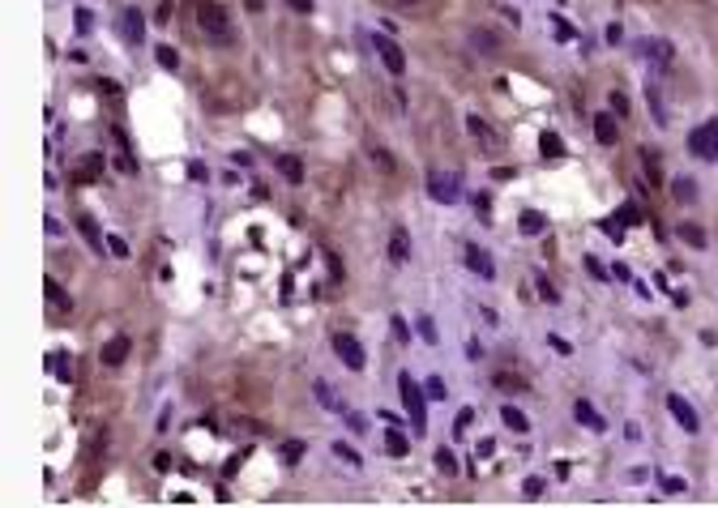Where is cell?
Returning a JSON list of instances; mask_svg holds the SVG:
<instances>
[{
  "mask_svg": "<svg viewBox=\"0 0 718 508\" xmlns=\"http://www.w3.org/2000/svg\"><path fill=\"white\" fill-rule=\"evenodd\" d=\"M197 26H201V39L214 47H231V39H236L231 18L218 0H197Z\"/></svg>",
  "mask_w": 718,
  "mask_h": 508,
  "instance_id": "cell-1",
  "label": "cell"
},
{
  "mask_svg": "<svg viewBox=\"0 0 718 508\" xmlns=\"http://www.w3.org/2000/svg\"><path fill=\"white\" fill-rule=\"evenodd\" d=\"M398 393H402V406L411 415V427L428 431V393H423V384L411 372H398Z\"/></svg>",
  "mask_w": 718,
  "mask_h": 508,
  "instance_id": "cell-2",
  "label": "cell"
},
{
  "mask_svg": "<svg viewBox=\"0 0 718 508\" xmlns=\"http://www.w3.org/2000/svg\"><path fill=\"white\" fill-rule=\"evenodd\" d=\"M428 197L436 201V205H458V197H462V184H458V176L454 171H428Z\"/></svg>",
  "mask_w": 718,
  "mask_h": 508,
  "instance_id": "cell-3",
  "label": "cell"
},
{
  "mask_svg": "<svg viewBox=\"0 0 718 508\" xmlns=\"http://www.w3.org/2000/svg\"><path fill=\"white\" fill-rule=\"evenodd\" d=\"M688 150H693L701 162H718V120H705L701 129H693Z\"/></svg>",
  "mask_w": 718,
  "mask_h": 508,
  "instance_id": "cell-4",
  "label": "cell"
},
{
  "mask_svg": "<svg viewBox=\"0 0 718 508\" xmlns=\"http://www.w3.org/2000/svg\"><path fill=\"white\" fill-rule=\"evenodd\" d=\"M372 47H376V56H380V65L390 69L394 77H402V73H406V56H402V47H398L390 34H372Z\"/></svg>",
  "mask_w": 718,
  "mask_h": 508,
  "instance_id": "cell-5",
  "label": "cell"
},
{
  "mask_svg": "<svg viewBox=\"0 0 718 508\" xmlns=\"http://www.w3.org/2000/svg\"><path fill=\"white\" fill-rule=\"evenodd\" d=\"M334 355H338L342 367H351V372H364V363H368L359 337H351V333H334Z\"/></svg>",
  "mask_w": 718,
  "mask_h": 508,
  "instance_id": "cell-6",
  "label": "cell"
},
{
  "mask_svg": "<svg viewBox=\"0 0 718 508\" xmlns=\"http://www.w3.org/2000/svg\"><path fill=\"white\" fill-rule=\"evenodd\" d=\"M466 133H470V137H475V145H479V150H487V154L501 150V137H496V129H492L487 120H479V116H466Z\"/></svg>",
  "mask_w": 718,
  "mask_h": 508,
  "instance_id": "cell-7",
  "label": "cell"
},
{
  "mask_svg": "<svg viewBox=\"0 0 718 508\" xmlns=\"http://www.w3.org/2000/svg\"><path fill=\"white\" fill-rule=\"evenodd\" d=\"M667 410H672V419H676V423H680L688 436H693V431H701V419H697V410H693V406L680 398V393H672V398H667Z\"/></svg>",
  "mask_w": 718,
  "mask_h": 508,
  "instance_id": "cell-8",
  "label": "cell"
},
{
  "mask_svg": "<svg viewBox=\"0 0 718 508\" xmlns=\"http://www.w3.org/2000/svg\"><path fill=\"white\" fill-rule=\"evenodd\" d=\"M466 265H470L483 282H492V278H496V261H492V252H487V248H479V244H466Z\"/></svg>",
  "mask_w": 718,
  "mask_h": 508,
  "instance_id": "cell-9",
  "label": "cell"
},
{
  "mask_svg": "<svg viewBox=\"0 0 718 508\" xmlns=\"http://www.w3.org/2000/svg\"><path fill=\"white\" fill-rule=\"evenodd\" d=\"M573 419H577V423H586L590 431H607V419H603V415H598L586 398H577V402H573Z\"/></svg>",
  "mask_w": 718,
  "mask_h": 508,
  "instance_id": "cell-10",
  "label": "cell"
},
{
  "mask_svg": "<svg viewBox=\"0 0 718 508\" xmlns=\"http://www.w3.org/2000/svg\"><path fill=\"white\" fill-rule=\"evenodd\" d=\"M390 261H394V265H406V261H411V235H406V227H394V235H390Z\"/></svg>",
  "mask_w": 718,
  "mask_h": 508,
  "instance_id": "cell-11",
  "label": "cell"
},
{
  "mask_svg": "<svg viewBox=\"0 0 718 508\" xmlns=\"http://www.w3.org/2000/svg\"><path fill=\"white\" fill-rule=\"evenodd\" d=\"M129 346H133V342H129L124 333H120V337H112V342L103 346V363H107V367H120V363L129 359Z\"/></svg>",
  "mask_w": 718,
  "mask_h": 508,
  "instance_id": "cell-12",
  "label": "cell"
},
{
  "mask_svg": "<svg viewBox=\"0 0 718 508\" xmlns=\"http://www.w3.org/2000/svg\"><path fill=\"white\" fill-rule=\"evenodd\" d=\"M594 137L603 145H616V111H603V116H594Z\"/></svg>",
  "mask_w": 718,
  "mask_h": 508,
  "instance_id": "cell-13",
  "label": "cell"
},
{
  "mask_svg": "<svg viewBox=\"0 0 718 508\" xmlns=\"http://www.w3.org/2000/svg\"><path fill=\"white\" fill-rule=\"evenodd\" d=\"M278 171H283L287 184H304V162H300L295 154H283V158H278Z\"/></svg>",
  "mask_w": 718,
  "mask_h": 508,
  "instance_id": "cell-14",
  "label": "cell"
},
{
  "mask_svg": "<svg viewBox=\"0 0 718 508\" xmlns=\"http://www.w3.org/2000/svg\"><path fill=\"white\" fill-rule=\"evenodd\" d=\"M77 231L86 235V244H90L94 252H103V244H107V240H103V231L94 227V218H90V214H82V218H77Z\"/></svg>",
  "mask_w": 718,
  "mask_h": 508,
  "instance_id": "cell-15",
  "label": "cell"
},
{
  "mask_svg": "<svg viewBox=\"0 0 718 508\" xmlns=\"http://www.w3.org/2000/svg\"><path fill=\"white\" fill-rule=\"evenodd\" d=\"M676 235H680V240H684L688 248H697V252H701V248L710 244V240H705V231L697 227V222H680V231H676Z\"/></svg>",
  "mask_w": 718,
  "mask_h": 508,
  "instance_id": "cell-16",
  "label": "cell"
},
{
  "mask_svg": "<svg viewBox=\"0 0 718 508\" xmlns=\"http://www.w3.org/2000/svg\"><path fill=\"white\" fill-rule=\"evenodd\" d=\"M518 227H522L526 235H543V231H547V218H543L539 209H526V214L518 218Z\"/></svg>",
  "mask_w": 718,
  "mask_h": 508,
  "instance_id": "cell-17",
  "label": "cell"
},
{
  "mask_svg": "<svg viewBox=\"0 0 718 508\" xmlns=\"http://www.w3.org/2000/svg\"><path fill=\"white\" fill-rule=\"evenodd\" d=\"M646 51H650L654 60H658V73H667V69L676 65V51H672V43H650Z\"/></svg>",
  "mask_w": 718,
  "mask_h": 508,
  "instance_id": "cell-18",
  "label": "cell"
},
{
  "mask_svg": "<svg viewBox=\"0 0 718 508\" xmlns=\"http://www.w3.org/2000/svg\"><path fill=\"white\" fill-rule=\"evenodd\" d=\"M120 22H124V39H129V43H141V30H146L141 13H137V9H124V18H120Z\"/></svg>",
  "mask_w": 718,
  "mask_h": 508,
  "instance_id": "cell-19",
  "label": "cell"
},
{
  "mask_svg": "<svg viewBox=\"0 0 718 508\" xmlns=\"http://www.w3.org/2000/svg\"><path fill=\"white\" fill-rule=\"evenodd\" d=\"M501 419H505V427H509V431H530V419H526L518 406H505V410H501Z\"/></svg>",
  "mask_w": 718,
  "mask_h": 508,
  "instance_id": "cell-20",
  "label": "cell"
},
{
  "mask_svg": "<svg viewBox=\"0 0 718 508\" xmlns=\"http://www.w3.org/2000/svg\"><path fill=\"white\" fill-rule=\"evenodd\" d=\"M43 291H47V299H51V304H56L60 312H69V308H73V299H69V295H65V291H60V287H56V282H51V278L43 282Z\"/></svg>",
  "mask_w": 718,
  "mask_h": 508,
  "instance_id": "cell-21",
  "label": "cell"
},
{
  "mask_svg": "<svg viewBox=\"0 0 718 508\" xmlns=\"http://www.w3.org/2000/svg\"><path fill=\"white\" fill-rule=\"evenodd\" d=\"M312 389H316V398H321V406H325V410H334V415H342V402L334 398V393H329V384H325V380H316Z\"/></svg>",
  "mask_w": 718,
  "mask_h": 508,
  "instance_id": "cell-22",
  "label": "cell"
},
{
  "mask_svg": "<svg viewBox=\"0 0 718 508\" xmlns=\"http://www.w3.org/2000/svg\"><path fill=\"white\" fill-rule=\"evenodd\" d=\"M539 150H543V158H560V154H565V145H560L556 133H543V137H539Z\"/></svg>",
  "mask_w": 718,
  "mask_h": 508,
  "instance_id": "cell-23",
  "label": "cell"
},
{
  "mask_svg": "<svg viewBox=\"0 0 718 508\" xmlns=\"http://www.w3.org/2000/svg\"><path fill=\"white\" fill-rule=\"evenodd\" d=\"M154 60H158L162 69H176V65H180V51H176V47H167V43H162V47L154 51Z\"/></svg>",
  "mask_w": 718,
  "mask_h": 508,
  "instance_id": "cell-24",
  "label": "cell"
},
{
  "mask_svg": "<svg viewBox=\"0 0 718 508\" xmlns=\"http://www.w3.org/2000/svg\"><path fill=\"white\" fill-rule=\"evenodd\" d=\"M390 329H394V342H398V346H411V325H406L402 316H394Z\"/></svg>",
  "mask_w": 718,
  "mask_h": 508,
  "instance_id": "cell-25",
  "label": "cell"
},
{
  "mask_svg": "<svg viewBox=\"0 0 718 508\" xmlns=\"http://www.w3.org/2000/svg\"><path fill=\"white\" fill-rule=\"evenodd\" d=\"M385 444H390V453H394V457H406V453H411V444H406V436H402V431H390V440H385Z\"/></svg>",
  "mask_w": 718,
  "mask_h": 508,
  "instance_id": "cell-26",
  "label": "cell"
},
{
  "mask_svg": "<svg viewBox=\"0 0 718 508\" xmlns=\"http://www.w3.org/2000/svg\"><path fill=\"white\" fill-rule=\"evenodd\" d=\"M436 466L445 470V474H458V457L449 453V448H436Z\"/></svg>",
  "mask_w": 718,
  "mask_h": 508,
  "instance_id": "cell-27",
  "label": "cell"
},
{
  "mask_svg": "<svg viewBox=\"0 0 718 508\" xmlns=\"http://www.w3.org/2000/svg\"><path fill=\"white\" fill-rule=\"evenodd\" d=\"M419 337H423L428 346H436V342H440V337H436V325H432V316H419Z\"/></svg>",
  "mask_w": 718,
  "mask_h": 508,
  "instance_id": "cell-28",
  "label": "cell"
},
{
  "mask_svg": "<svg viewBox=\"0 0 718 508\" xmlns=\"http://www.w3.org/2000/svg\"><path fill=\"white\" fill-rule=\"evenodd\" d=\"M368 154H372V162L380 167V171H385V176H394V158H390V154H385V150H376V145H372Z\"/></svg>",
  "mask_w": 718,
  "mask_h": 508,
  "instance_id": "cell-29",
  "label": "cell"
},
{
  "mask_svg": "<svg viewBox=\"0 0 718 508\" xmlns=\"http://www.w3.org/2000/svg\"><path fill=\"white\" fill-rule=\"evenodd\" d=\"M107 248H112V256H129V240L124 235H107Z\"/></svg>",
  "mask_w": 718,
  "mask_h": 508,
  "instance_id": "cell-30",
  "label": "cell"
},
{
  "mask_svg": "<svg viewBox=\"0 0 718 508\" xmlns=\"http://www.w3.org/2000/svg\"><path fill=\"white\" fill-rule=\"evenodd\" d=\"M676 197H680V201H693V197H697V184H693V180H676Z\"/></svg>",
  "mask_w": 718,
  "mask_h": 508,
  "instance_id": "cell-31",
  "label": "cell"
},
{
  "mask_svg": "<svg viewBox=\"0 0 718 508\" xmlns=\"http://www.w3.org/2000/svg\"><path fill=\"white\" fill-rule=\"evenodd\" d=\"M334 457H342V462H351V466H359V453H355V448H347L342 440L334 444Z\"/></svg>",
  "mask_w": 718,
  "mask_h": 508,
  "instance_id": "cell-32",
  "label": "cell"
},
{
  "mask_svg": "<svg viewBox=\"0 0 718 508\" xmlns=\"http://www.w3.org/2000/svg\"><path fill=\"white\" fill-rule=\"evenodd\" d=\"M662 491L680 495V491H684V478H680V474H662Z\"/></svg>",
  "mask_w": 718,
  "mask_h": 508,
  "instance_id": "cell-33",
  "label": "cell"
},
{
  "mask_svg": "<svg viewBox=\"0 0 718 508\" xmlns=\"http://www.w3.org/2000/svg\"><path fill=\"white\" fill-rule=\"evenodd\" d=\"M423 393H428V398H445V380H440V376H432V380L423 384Z\"/></svg>",
  "mask_w": 718,
  "mask_h": 508,
  "instance_id": "cell-34",
  "label": "cell"
},
{
  "mask_svg": "<svg viewBox=\"0 0 718 508\" xmlns=\"http://www.w3.org/2000/svg\"><path fill=\"white\" fill-rule=\"evenodd\" d=\"M547 342H551V351H556V355H569V351H573V346L565 342V337H560V333H547Z\"/></svg>",
  "mask_w": 718,
  "mask_h": 508,
  "instance_id": "cell-35",
  "label": "cell"
},
{
  "mask_svg": "<svg viewBox=\"0 0 718 508\" xmlns=\"http://www.w3.org/2000/svg\"><path fill=\"white\" fill-rule=\"evenodd\" d=\"M51 367L60 372V380H73V363H69V359H60V355H56V359H51Z\"/></svg>",
  "mask_w": 718,
  "mask_h": 508,
  "instance_id": "cell-36",
  "label": "cell"
},
{
  "mask_svg": "<svg viewBox=\"0 0 718 508\" xmlns=\"http://www.w3.org/2000/svg\"><path fill=\"white\" fill-rule=\"evenodd\" d=\"M526 495H530V500H539V495H543V478H539V474H530V478H526Z\"/></svg>",
  "mask_w": 718,
  "mask_h": 508,
  "instance_id": "cell-37",
  "label": "cell"
},
{
  "mask_svg": "<svg viewBox=\"0 0 718 508\" xmlns=\"http://www.w3.org/2000/svg\"><path fill=\"white\" fill-rule=\"evenodd\" d=\"M496 384H501V389H522V380H518V376H509V372L496 376Z\"/></svg>",
  "mask_w": 718,
  "mask_h": 508,
  "instance_id": "cell-38",
  "label": "cell"
},
{
  "mask_svg": "<svg viewBox=\"0 0 718 508\" xmlns=\"http://www.w3.org/2000/svg\"><path fill=\"white\" fill-rule=\"evenodd\" d=\"M73 22H77V30H82V34H86V30H90V26H94V18H90V13H86V9H77V18H73Z\"/></svg>",
  "mask_w": 718,
  "mask_h": 508,
  "instance_id": "cell-39",
  "label": "cell"
},
{
  "mask_svg": "<svg viewBox=\"0 0 718 508\" xmlns=\"http://www.w3.org/2000/svg\"><path fill=\"white\" fill-rule=\"evenodd\" d=\"M300 453H304V444H300V440H287V462H300Z\"/></svg>",
  "mask_w": 718,
  "mask_h": 508,
  "instance_id": "cell-40",
  "label": "cell"
},
{
  "mask_svg": "<svg viewBox=\"0 0 718 508\" xmlns=\"http://www.w3.org/2000/svg\"><path fill=\"white\" fill-rule=\"evenodd\" d=\"M612 111H616V116H624V111H629V103H624V94H620V90L612 94Z\"/></svg>",
  "mask_w": 718,
  "mask_h": 508,
  "instance_id": "cell-41",
  "label": "cell"
},
{
  "mask_svg": "<svg viewBox=\"0 0 718 508\" xmlns=\"http://www.w3.org/2000/svg\"><path fill=\"white\" fill-rule=\"evenodd\" d=\"M539 295H543V299H556V287H551L547 278H539Z\"/></svg>",
  "mask_w": 718,
  "mask_h": 508,
  "instance_id": "cell-42",
  "label": "cell"
},
{
  "mask_svg": "<svg viewBox=\"0 0 718 508\" xmlns=\"http://www.w3.org/2000/svg\"><path fill=\"white\" fill-rule=\"evenodd\" d=\"M492 448H496V440H479V444H475V453H479V457H492Z\"/></svg>",
  "mask_w": 718,
  "mask_h": 508,
  "instance_id": "cell-43",
  "label": "cell"
},
{
  "mask_svg": "<svg viewBox=\"0 0 718 508\" xmlns=\"http://www.w3.org/2000/svg\"><path fill=\"white\" fill-rule=\"evenodd\" d=\"M287 5H291L295 13H312V0H287Z\"/></svg>",
  "mask_w": 718,
  "mask_h": 508,
  "instance_id": "cell-44",
  "label": "cell"
},
{
  "mask_svg": "<svg viewBox=\"0 0 718 508\" xmlns=\"http://www.w3.org/2000/svg\"><path fill=\"white\" fill-rule=\"evenodd\" d=\"M620 39H624V30H620V26L612 22V26H607V43H620Z\"/></svg>",
  "mask_w": 718,
  "mask_h": 508,
  "instance_id": "cell-45",
  "label": "cell"
},
{
  "mask_svg": "<svg viewBox=\"0 0 718 508\" xmlns=\"http://www.w3.org/2000/svg\"><path fill=\"white\" fill-rule=\"evenodd\" d=\"M394 9H415V5H423V0H390Z\"/></svg>",
  "mask_w": 718,
  "mask_h": 508,
  "instance_id": "cell-46",
  "label": "cell"
}]
</instances>
